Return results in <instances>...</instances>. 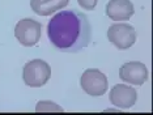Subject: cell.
<instances>
[{
  "instance_id": "4",
  "label": "cell",
  "mask_w": 153,
  "mask_h": 115,
  "mask_svg": "<svg viewBox=\"0 0 153 115\" xmlns=\"http://www.w3.org/2000/svg\"><path fill=\"white\" fill-rule=\"evenodd\" d=\"M136 31L130 24H113L107 29V39L118 50H128L136 42Z\"/></svg>"
},
{
  "instance_id": "11",
  "label": "cell",
  "mask_w": 153,
  "mask_h": 115,
  "mask_svg": "<svg viewBox=\"0 0 153 115\" xmlns=\"http://www.w3.org/2000/svg\"><path fill=\"white\" fill-rule=\"evenodd\" d=\"M79 5H81V8H84L86 10H93L96 8L98 0H77Z\"/></svg>"
},
{
  "instance_id": "6",
  "label": "cell",
  "mask_w": 153,
  "mask_h": 115,
  "mask_svg": "<svg viewBox=\"0 0 153 115\" xmlns=\"http://www.w3.org/2000/svg\"><path fill=\"white\" fill-rule=\"evenodd\" d=\"M148 68L141 62H127L119 68V79L135 86H141L148 80Z\"/></svg>"
},
{
  "instance_id": "8",
  "label": "cell",
  "mask_w": 153,
  "mask_h": 115,
  "mask_svg": "<svg viewBox=\"0 0 153 115\" xmlns=\"http://www.w3.org/2000/svg\"><path fill=\"white\" fill-rule=\"evenodd\" d=\"M134 13L135 8L130 0H109L106 4V16L113 21H128Z\"/></svg>"
},
{
  "instance_id": "3",
  "label": "cell",
  "mask_w": 153,
  "mask_h": 115,
  "mask_svg": "<svg viewBox=\"0 0 153 115\" xmlns=\"http://www.w3.org/2000/svg\"><path fill=\"white\" fill-rule=\"evenodd\" d=\"M80 86L86 94L92 97H101L107 92L109 81L105 73H102L100 69L88 68L80 79Z\"/></svg>"
},
{
  "instance_id": "2",
  "label": "cell",
  "mask_w": 153,
  "mask_h": 115,
  "mask_svg": "<svg viewBox=\"0 0 153 115\" xmlns=\"http://www.w3.org/2000/svg\"><path fill=\"white\" fill-rule=\"evenodd\" d=\"M51 77V67L42 59H33L24 65L22 80L29 88H41Z\"/></svg>"
},
{
  "instance_id": "10",
  "label": "cell",
  "mask_w": 153,
  "mask_h": 115,
  "mask_svg": "<svg viewBox=\"0 0 153 115\" xmlns=\"http://www.w3.org/2000/svg\"><path fill=\"white\" fill-rule=\"evenodd\" d=\"M36 111L37 113H62L63 107L59 106V105L50 102V101H41L37 103L36 106Z\"/></svg>"
},
{
  "instance_id": "5",
  "label": "cell",
  "mask_w": 153,
  "mask_h": 115,
  "mask_svg": "<svg viewBox=\"0 0 153 115\" xmlns=\"http://www.w3.org/2000/svg\"><path fill=\"white\" fill-rule=\"evenodd\" d=\"M42 25L33 19H22L15 26V37L25 47H32L39 42Z\"/></svg>"
},
{
  "instance_id": "1",
  "label": "cell",
  "mask_w": 153,
  "mask_h": 115,
  "mask_svg": "<svg viewBox=\"0 0 153 115\" xmlns=\"http://www.w3.org/2000/svg\"><path fill=\"white\" fill-rule=\"evenodd\" d=\"M92 25L85 13L77 9L60 10L47 24V37L51 45L62 52L76 54L92 41Z\"/></svg>"
},
{
  "instance_id": "7",
  "label": "cell",
  "mask_w": 153,
  "mask_h": 115,
  "mask_svg": "<svg viewBox=\"0 0 153 115\" xmlns=\"http://www.w3.org/2000/svg\"><path fill=\"white\" fill-rule=\"evenodd\" d=\"M137 99V92L132 86L124 85V84H117L110 89L109 101L114 106L119 109H131Z\"/></svg>"
},
{
  "instance_id": "9",
  "label": "cell",
  "mask_w": 153,
  "mask_h": 115,
  "mask_svg": "<svg viewBox=\"0 0 153 115\" xmlns=\"http://www.w3.org/2000/svg\"><path fill=\"white\" fill-rule=\"evenodd\" d=\"M69 0H30L33 12L39 16H51L68 5Z\"/></svg>"
}]
</instances>
